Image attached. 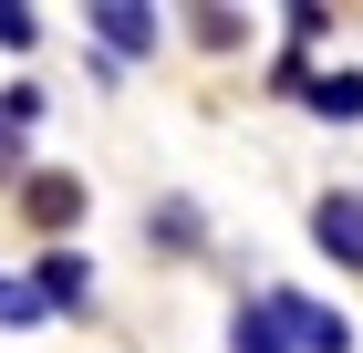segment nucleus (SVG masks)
Listing matches in <instances>:
<instances>
[{"label": "nucleus", "mask_w": 363, "mask_h": 353, "mask_svg": "<svg viewBox=\"0 0 363 353\" xmlns=\"http://www.w3.org/2000/svg\"><path fill=\"white\" fill-rule=\"evenodd\" d=\"M270 301V322L291 332V353H353V322H342L333 301H311V291H259Z\"/></svg>", "instance_id": "f257e3e1"}, {"label": "nucleus", "mask_w": 363, "mask_h": 353, "mask_svg": "<svg viewBox=\"0 0 363 353\" xmlns=\"http://www.w3.org/2000/svg\"><path fill=\"white\" fill-rule=\"evenodd\" d=\"M311 239H322V260H333V271H363V188L311 197Z\"/></svg>", "instance_id": "f03ea898"}, {"label": "nucleus", "mask_w": 363, "mask_h": 353, "mask_svg": "<svg viewBox=\"0 0 363 353\" xmlns=\"http://www.w3.org/2000/svg\"><path fill=\"white\" fill-rule=\"evenodd\" d=\"M84 177H62V166H42V177H21V208L42 218V229H73V218H84Z\"/></svg>", "instance_id": "7ed1b4c3"}, {"label": "nucleus", "mask_w": 363, "mask_h": 353, "mask_svg": "<svg viewBox=\"0 0 363 353\" xmlns=\"http://www.w3.org/2000/svg\"><path fill=\"white\" fill-rule=\"evenodd\" d=\"M31 291H42V312H84V301H94L84 249H42V281H31Z\"/></svg>", "instance_id": "20e7f679"}, {"label": "nucleus", "mask_w": 363, "mask_h": 353, "mask_svg": "<svg viewBox=\"0 0 363 353\" xmlns=\"http://www.w3.org/2000/svg\"><path fill=\"white\" fill-rule=\"evenodd\" d=\"M94 31H104V53H156V11L145 0H104V11H84Z\"/></svg>", "instance_id": "39448f33"}, {"label": "nucleus", "mask_w": 363, "mask_h": 353, "mask_svg": "<svg viewBox=\"0 0 363 353\" xmlns=\"http://www.w3.org/2000/svg\"><path fill=\"white\" fill-rule=\"evenodd\" d=\"M311 114L322 125H363V73L342 63V73H311Z\"/></svg>", "instance_id": "423d86ee"}, {"label": "nucleus", "mask_w": 363, "mask_h": 353, "mask_svg": "<svg viewBox=\"0 0 363 353\" xmlns=\"http://www.w3.org/2000/svg\"><path fill=\"white\" fill-rule=\"evenodd\" d=\"M228 353H291V332L270 322V301H239L228 312Z\"/></svg>", "instance_id": "0eeeda50"}, {"label": "nucleus", "mask_w": 363, "mask_h": 353, "mask_svg": "<svg viewBox=\"0 0 363 353\" xmlns=\"http://www.w3.org/2000/svg\"><path fill=\"white\" fill-rule=\"evenodd\" d=\"M145 239H156V249H197V208H187V197H167V208H156V218H145Z\"/></svg>", "instance_id": "6e6552de"}, {"label": "nucleus", "mask_w": 363, "mask_h": 353, "mask_svg": "<svg viewBox=\"0 0 363 353\" xmlns=\"http://www.w3.org/2000/svg\"><path fill=\"white\" fill-rule=\"evenodd\" d=\"M0 42H11V53H31V42H42V11H21V0H0Z\"/></svg>", "instance_id": "1a4fd4ad"}, {"label": "nucleus", "mask_w": 363, "mask_h": 353, "mask_svg": "<svg viewBox=\"0 0 363 353\" xmlns=\"http://www.w3.org/2000/svg\"><path fill=\"white\" fill-rule=\"evenodd\" d=\"M0 322H42V291H31V281H11V271H0Z\"/></svg>", "instance_id": "9d476101"}, {"label": "nucleus", "mask_w": 363, "mask_h": 353, "mask_svg": "<svg viewBox=\"0 0 363 353\" xmlns=\"http://www.w3.org/2000/svg\"><path fill=\"white\" fill-rule=\"evenodd\" d=\"M280 31H291V53H311V42L333 31V11H311V0H301V11H280Z\"/></svg>", "instance_id": "9b49d317"}, {"label": "nucleus", "mask_w": 363, "mask_h": 353, "mask_svg": "<svg viewBox=\"0 0 363 353\" xmlns=\"http://www.w3.org/2000/svg\"><path fill=\"white\" fill-rule=\"evenodd\" d=\"M197 21V42H208V53H228V42H239V11H187Z\"/></svg>", "instance_id": "f8f14e48"}]
</instances>
